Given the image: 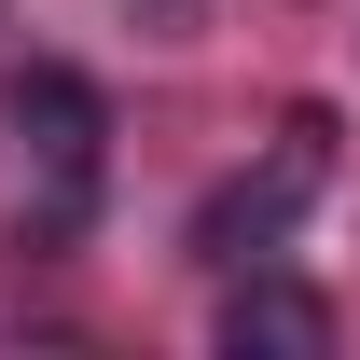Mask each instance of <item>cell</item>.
I'll return each mask as SVG.
<instances>
[{
	"label": "cell",
	"instance_id": "obj_3",
	"mask_svg": "<svg viewBox=\"0 0 360 360\" xmlns=\"http://www.w3.org/2000/svg\"><path fill=\"white\" fill-rule=\"evenodd\" d=\"M222 347L236 360H319V347H333V305L291 291V277H250V291L222 305Z\"/></svg>",
	"mask_w": 360,
	"mask_h": 360
},
{
	"label": "cell",
	"instance_id": "obj_1",
	"mask_svg": "<svg viewBox=\"0 0 360 360\" xmlns=\"http://www.w3.org/2000/svg\"><path fill=\"white\" fill-rule=\"evenodd\" d=\"M319 180H333V111H291L264 167H250V180H222V194L194 208V250H208V264H264L277 236L319 208Z\"/></svg>",
	"mask_w": 360,
	"mask_h": 360
},
{
	"label": "cell",
	"instance_id": "obj_2",
	"mask_svg": "<svg viewBox=\"0 0 360 360\" xmlns=\"http://www.w3.org/2000/svg\"><path fill=\"white\" fill-rule=\"evenodd\" d=\"M14 139H28V167H56V194H84L97 180V139H111V111H97L84 70H14Z\"/></svg>",
	"mask_w": 360,
	"mask_h": 360
}]
</instances>
